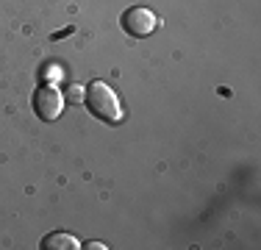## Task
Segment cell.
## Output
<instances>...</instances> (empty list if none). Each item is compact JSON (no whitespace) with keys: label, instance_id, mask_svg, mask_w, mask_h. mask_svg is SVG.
Masks as SVG:
<instances>
[{"label":"cell","instance_id":"obj_1","mask_svg":"<svg viewBox=\"0 0 261 250\" xmlns=\"http://www.w3.org/2000/svg\"><path fill=\"white\" fill-rule=\"evenodd\" d=\"M84 103H86V109H89V114L97 117L100 122L117 125L122 120L120 97H117V92L111 89L109 84H103V81H92V84L86 86Z\"/></svg>","mask_w":261,"mask_h":250},{"label":"cell","instance_id":"obj_2","mask_svg":"<svg viewBox=\"0 0 261 250\" xmlns=\"http://www.w3.org/2000/svg\"><path fill=\"white\" fill-rule=\"evenodd\" d=\"M61 109H64V95L56 84H39L34 92V111L42 122L59 120Z\"/></svg>","mask_w":261,"mask_h":250},{"label":"cell","instance_id":"obj_5","mask_svg":"<svg viewBox=\"0 0 261 250\" xmlns=\"http://www.w3.org/2000/svg\"><path fill=\"white\" fill-rule=\"evenodd\" d=\"M84 95H86V86L72 84L70 92H67V100H70V103H81V100H84Z\"/></svg>","mask_w":261,"mask_h":250},{"label":"cell","instance_id":"obj_6","mask_svg":"<svg viewBox=\"0 0 261 250\" xmlns=\"http://www.w3.org/2000/svg\"><path fill=\"white\" fill-rule=\"evenodd\" d=\"M86 247H92V250H106V245H100V242H89Z\"/></svg>","mask_w":261,"mask_h":250},{"label":"cell","instance_id":"obj_4","mask_svg":"<svg viewBox=\"0 0 261 250\" xmlns=\"http://www.w3.org/2000/svg\"><path fill=\"white\" fill-rule=\"evenodd\" d=\"M42 247H45V250H78V247H84V245H81L72 234L56 231V234H47L45 239H42Z\"/></svg>","mask_w":261,"mask_h":250},{"label":"cell","instance_id":"obj_3","mask_svg":"<svg viewBox=\"0 0 261 250\" xmlns=\"http://www.w3.org/2000/svg\"><path fill=\"white\" fill-rule=\"evenodd\" d=\"M122 31H125L128 36H136V39H142V36H150L153 31H156V14H153L150 9H145V6H130L125 9V14H122Z\"/></svg>","mask_w":261,"mask_h":250}]
</instances>
